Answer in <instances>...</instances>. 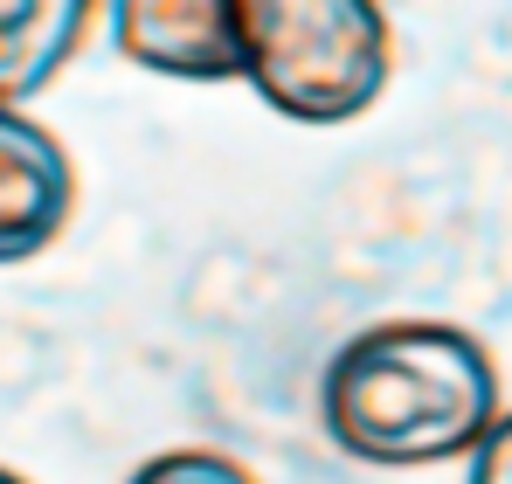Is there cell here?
Here are the masks:
<instances>
[{
	"label": "cell",
	"mask_w": 512,
	"mask_h": 484,
	"mask_svg": "<svg viewBox=\"0 0 512 484\" xmlns=\"http://www.w3.org/2000/svg\"><path fill=\"white\" fill-rule=\"evenodd\" d=\"M319 422L333 450L374 471L478 457V443L499 429V360L450 319L360 325L319 374Z\"/></svg>",
	"instance_id": "1"
},
{
	"label": "cell",
	"mask_w": 512,
	"mask_h": 484,
	"mask_svg": "<svg viewBox=\"0 0 512 484\" xmlns=\"http://www.w3.org/2000/svg\"><path fill=\"white\" fill-rule=\"evenodd\" d=\"M243 83L298 125H346L395 77L381 0H236Z\"/></svg>",
	"instance_id": "2"
},
{
	"label": "cell",
	"mask_w": 512,
	"mask_h": 484,
	"mask_svg": "<svg viewBox=\"0 0 512 484\" xmlns=\"http://www.w3.org/2000/svg\"><path fill=\"white\" fill-rule=\"evenodd\" d=\"M70 215H77V166L63 139L42 118L0 104V270L35 263L70 229Z\"/></svg>",
	"instance_id": "3"
},
{
	"label": "cell",
	"mask_w": 512,
	"mask_h": 484,
	"mask_svg": "<svg viewBox=\"0 0 512 484\" xmlns=\"http://www.w3.org/2000/svg\"><path fill=\"white\" fill-rule=\"evenodd\" d=\"M111 49L173 83L243 77L236 0H111Z\"/></svg>",
	"instance_id": "4"
},
{
	"label": "cell",
	"mask_w": 512,
	"mask_h": 484,
	"mask_svg": "<svg viewBox=\"0 0 512 484\" xmlns=\"http://www.w3.org/2000/svg\"><path fill=\"white\" fill-rule=\"evenodd\" d=\"M97 0H0V104H28L84 49Z\"/></svg>",
	"instance_id": "5"
},
{
	"label": "cell",
	"mask_w": 512,
	"mask_h": 484,
	"mask_svg": "<svg viewBox=\"0 0 512 484\" xmlns=\"http://www.w3.org/2000/svg\"><path fill=\"white\" fill-rule=\"evenodd\" d=\"M125 484H256V471L236 464L229 450H160Z\"/></svg>",
	"instance_id": "6"
},
{
	"label": "cell",
	"mask_w": 512,
	"mask_h": 484,
	"mask_svg": "<svg viewBox=\"0 0 512 484\" xmlns=\"http://www.w3.org/2000/svg\"><path fill=\"white\" fill-rule=\"evenodd\" d=\"M464 484H512V408L499 415V429L478 443V457H471V478Z\"/></svg>",
	"instance_id": "7"
},
{
	"label": "cell",
	"mask_w": 512,
	"mask_h": 484,
	"mask_svg": "<svg viewBox=\"0 0 512 484\" xmlns=\"http://www.w3.org/2000/svg\"><path fill=\"white\" fill-rule=\"evenodd\" d=\"M0 484H28V478H21V471H7V464H0Z\"/></svg>",
	"instance_id": "8"
}]
</instances>
